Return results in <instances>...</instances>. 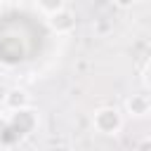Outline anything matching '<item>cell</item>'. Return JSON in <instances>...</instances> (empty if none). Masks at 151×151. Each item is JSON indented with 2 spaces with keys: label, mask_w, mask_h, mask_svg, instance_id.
I'll use <instances>...</instances> for the list:
<instances>
[{
  "label": "cell",
  "mask_w": 151,
  "mask_h": 151,
  "mask_svg": "<svg viewBox=\"0 0 151 151\" xmlns=\"http://www.w3.org/2000/svg\"><path fill=\"white\" fill-rule=\"evenodd\" d=\"M144 83H146V87L151 90V59H149V64H146V68H144Z\"/></svg>",
  "instance_id": "obj_8"
},
{
  "label": "cell",
  "mask_w": 151,
  "mask_h": 151,
  "mask_svg": "<svg viewBox=\"0 0 151 151\" xmlns=\"http://www.w3.org/2000/svg\"><path fill=\"white\" fill-rule=\"evenodd\" d=\"M92 127H94V132H99L104 137L118 134L123 130V113H120V109H116V106H99V109H94Z\"/></svg>",
  "instance_id": "obj_1"
},
{
  "label": "cell",
  "mask_w": 151,
  "mask_h": 151,
  "mask_svg": "<svg viewBox=\"0 0 151 151\" xmlns=\"http://www.w3.org/2000/svg\"><path fill=\"white\" fill-rule=\"evenodd\" d=\"M2 104H5L7 111L17 113V111H24V109H31V94L24 87H9L2 94Z\"/></svg>",
  "instance_id": "obj_4"
},
{
  "label": "cell",
  "mask_w": 151,
  "mask_h": 151,
  "mask_svg": "<svg viewBox=\"0 0 151 151\" xmlns=\"http://www.w3.org/2000/svg\"><path fill=\"white\" fill-rule=\"evenodd\" d=\"M146 101H149V113H151V94H146Z\"/></svg>",
  "instance_id": "obj_10"
},
{
  "label": "cell",
  "mask_w": 151,
  "mask_h": 151,
  "mask_svg": "<svg viewBox=\"0 0 151 151\" xmlns=\"http://www.w3.org/2000/svg\"><path fill=\"white\" fill-rule=\"evenodd\" d=\"M33 7L47 19V17H52V14H57L59 9H64L66 7V2L64 0H38V2H33Z\"/></svg>",
  "instance_id": "obj_6"
},
{
  "label": "cell",
  "mask_w": 151,
  "mask_h": 151,
  "mask_svg": "<svg viewBox=\"0 0 151 151\" xmlns=\"http://www.w3.org/2000/svg\"><path fill=\"white\" fill-rule=\"evenodd\" d=\"M134 151H151V137L139 139V142H137V146H134Z\"/></svg>",
  "instance_id": "obj_7"
},
{
  "label": "cell",
  "mask_w": 151,
  "mask_h": 151,
  "mask_svg": "<svg viewBox=\"0 0 151 151\" xmlns=\"http://www.w3.org/2000/svg\"><path fill=\"white\" fill-rule=\"evenodd\" d=\"M47 26H50V31H52V33H57V35H71V33L76 31V26H78L76 12H71V9H68V5H66V7H64V9H59L57 14L47 17Z\"/></svg>",
  "instance_id": "obj_2"
},
{
  "label": "cell",
  "mask_w": 151,
  "mask_h": 151,
  "mask_svg": "<svg viewBox=\"0 0 151 151\" xmlns=\"http://www.w3.org/2000/svg\"><path fill=\"white\" fill-rule=\"evenodd\" d=\"M35 125H38L35 113H33L31 109H24V111H17V113L9 116V127H7V132H14L17 137H24V134L33 132Z\"/></svg>",
  "instance_id": "obj_3"
},
{
  "label": "cell",
  "mask_w": 151,
  "mask_h": 151,
  "mask_svg": "<svg viewBox=\"0 0 151 151\" xmlns=\"http://www.w3.org/2000/svg\"><path fill=\"white\" fill-rule=\"evenodd\" d=\"M125 111L132 116V118H144L149 116V101H146V94H132L125 99Z\"/></svg>",
  "instance_id": "obj_5"
},
{
  "label": "cell",
  "mask_w": 151,
  "mask_h": 151,
  "mask_svg": "<svg viewBox=\"0 0 151 151\" xmlns=\"http://www.w3.org/2000/svg\"><path fill=\"white\" fill-rule=\"evenodd\" d=\"M7 127H9V118H7L5 113H0V134L7 132Z\"/></svg>",
  "instance_id": "obj_9"
}]
</instances>
